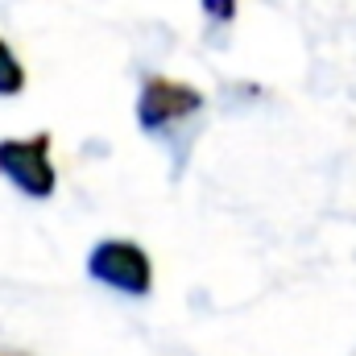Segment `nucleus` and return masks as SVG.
<instances>
[{
  "mask_svg": "<svg viewBox=\"0 0 356 356\" xmlns=\"http://www.w3.org/2000/svg\"><path fill=\"white\" fill-rule=\"evenodd\" d=\"M203 108V91L182 83V79H166V75H149L137 95V124L145 133H162L178 120H186L191 112Z\"/></svg>",
  "mask_w": 356,
  "mask_h": 356,
  "instance_id": "obj_3",
  "label": "nucleus"
},
{
  "mask_svg": "<svg viewBox=\"0 0 356 356\" xmlns=\"http://www.w3.org/2000/svg\"><path fill=\"white\" fill-rule=\"evenodd\" d=\"M0 356H25V353H0Z\"/></svg>",
  "mask_w": 356,
  "mask_h": 356,
  "instance_id": "obj_6",
  "label": "nucleus"
},
{
  "mask_svg": "<svg viewBox=\"0 0 356 356\" xmlns=\"http://www.w3.org/2000/svg\"><path fill=\"white\" fill-rule=\"evenodd\" d=\"M25 91V67L13 54V46L0 38V95H21Z\"/></svg>",
  "mask_w": 356,
  "mask_h": 356,
  "instance_id": "obj_4",
  "label": "nucleus"
},
{
  "mask_svg": "<svg viewBox=\"0 0 356 356\" xmlns=\"http://www.w3.org/2000/svg\"><path fill=\"white\" fill-rule=\"evenodd\" d=\"M88 273L129 298H141L154 290V261L133 241H99L88 257Z\"/></svg>",
  "mask_w": 356,
  "mask_h": 356,
  "instance_id": "obj_2",
  "label": "nucleus"
},
{
  "mask_svg": "<svg viewBox=\"0 0 356 356\" xmlns=\"http://www.w3.org/2000/svg\"><path fill=\"white\" fill-rule=\"evenodd\" d=\"M203 13H207V17H216V21H232L236 0H203Z\"/></svg>",
  "mask_w": 356,
  "mask_h": 356,
  "instance_id": "obj_5",
  "label": "nucleus"
},
{
  "mask_svg": "<svg viewBox=\"0 0 356 356\" xmlns=\"http://www.w3.org/2000/svg\"><path fill=\"white\" fill-rule=\"evenodd\" d=\"M50 133H33V137H8L0 141V175L8 178L25 199H50L58 175L50 162Z\"/></svg>",
  "mask_w": 356,
  "mask_h": 356,
  "instance_id": "obj_1",
  "label": "nucleus"
}]
</instances>
